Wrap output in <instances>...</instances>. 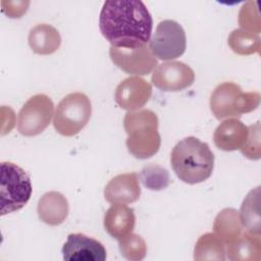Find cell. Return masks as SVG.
I'll return each mask as SVG.
<instances>
[{"mask_svg": "<svg viewBox=\"0 0 261 261\" xmlns=\"http://www.w3.org/2000/svg\"><path fill=\"white\" fill-rule=\"evenodd\" d=\"M99 27L112 47L133 49L150 41L153 19L140 0L106 1L100 12Z\"/></svg>", "mask_w": 261, "mask_h": 261, "instance_id": "1", "label": "cell"}, {"mask_svg": "<svg viewBox=\"0 0 261 261\" xmlns=\"http://www.w3.org/2000/svg\"><path fill=\"white\" fill-rule=\"evenodd\" d=\"M170 162L179 179L194 185L210 177L214 167V154L207 143L188 137L173 147Z\"/></svg>", "mask_w": 261, "mask_h": 261, "instance_id": "2", "label": "cell"}, {"mask_svg": "<svg viewBox=\"0 0 261 261\" xmlns=\"http://www.w3.org/2000/svg\"><path fill=\"white\" fill-rule=\"evenodd\" d=\"M123 126L127 134L125 145L134 157L148 159L158 152L161 139L155 112L148 109L128 111L124 116Z\"/></svg>", "mask_w": 261, "mask_h": 261, "instance_id": "3", "label": "cell"}, {"mask_svg": "<svg viewBox=\"0 0 261 261\" xmlns=\"http://www.w3.org/2000/svg\"><path fill=\"white\" fill-rule=\"evenodd\" d=\"M259 104L258 92L244 93L239 85L230 82L218 85L210 97V109L218 120L240 117L255 110Z\"/></svg>", "mask_w": 261, "mask_h": 261, "instance_id": "4", "label": "cell"}, {"mask_svg": "<svg viewBox=\"0 0 261 261\" xmlns=\"http://www.w3.org/2000/svg\"><path fill=\"white\" fill-rule=\"evenodd\" d=\"M29 174L12 162L1 163V215L21 209L32 196Z\"/></svg>", "mask_w": 261, "mask_h": 261, "instance_id": "5", "label": "cell"}, {"mask_svg": "<svg viewBox=\"0 0 261 261\" xmlns=\"http://www.w3.org/2000/svg\"><path fill=\"white\" fill-rule=\"evenodd\" d=\"M92 114L91 101L84 93H71L57 105L53 125L58 134L72 137L79 134L89 122Z\"/></svg>", "mask_w": 261, "mask_h": 261, "instance_id": "6", "label": "cell"}, {"mask_svg": "<svg viewBox=\"0 0 261 261\" xmlns=\"http://www.w3.org/2000/svg\"><path fill=\"white\" fill-rule=\"evenodd\" d=\"M186 47V33L182 27L172 19L160 21L149 43L152 54L160 60H172L181 56Z\"/></svg>", "mask_w": 261, "mask_h": 261, "instance_id": "7", "label": "cell"}, {"mask_svg": "<svg viewBox=\"0 0 261 261\" xmlns=\"http://www.w3.org/2000/svg\"><path fill=\"white\" fill-rule=\"evenodd\" d=\"M54 112L52 100L38 94L31 97L18 112L17 129L24 137L40 135L50 123Z\"/></svg>", "mask_w": 261, "mask_h": 261, "instance_id": "8", "label": "cell"}, {"mask_svg": "<svg viewBox=\"0 0 261 261\" xmlns=\"http://www.w3.org/2000/svg\"><path fill=\"white\" fill-rule=\"evenodd\" d=\"M109 55L112 62L128 74L145 75L157 65V59L147 45L133 49L111 46Z\"/></svg>", "mask_w": 261, "mask_h": 261, "instance_id": "9", "label": "cell"}, {"mask_svg": "<svg viewBox=\"0 0 261 261\" xmlns=\"http://www.w3.org/2000/svg\"><path fill=\"white\" fill-rule=\"evenodd\" d=\"M194 70L180 61H168L159 64L153 74L152 84L165 92H178L193 85Z\"/></svg>", "mask_w": 261, "mask_h": 261, "instance_id": "10", "label": "cell"}, {"mask_svg": "<svg viewBox=\"0 0 261 261\" xmlns=\"http://www.w3.org/2000/svg\"><path fill=\"white\" fill-rule=\"evenodd\" d=\"M66 261H104L106 250L97 240L83 233H70L62 247Z\"/></svg>", "mask_w": 261, "mask_h": 261, "instance_id": "11", "label": "cell"}, {"mask_svg": "<svg viewBox=\"0 0 261 261\" xmlns=\"http://www.w3.org/2000/svg\"><path fill=\"white\" fill-rule=\"evenodd\" d=\"M152 87L143 77L129 76L124 79L115 90V101L120 108L135 111L142 108L151 98Z\"/></svg>", "mask_w": 261, "mask_h": 261, "instance_id": "12", "label": "cell"}, {"mask_svg": "<svg viewBox=\"0 0 261 261\" xmlns=\"http://www.w3.org/2000/svg\"><path fill=\"white\" fill-rule=\"evenodd\" d=\"M140 196L141 188L135 172L114 176L104 189V197L111 204H129L139 200Z\"/></svg>", "mask_w": 261, "mask_h": 261, "instance_id": "13", "label": "cell"}, {"mask_svg": "<svg viewBox=\"0 0 261 261\" xmlns=\"http://www.w3.org/2000/svg\"><path fill=\"white\" fill-rule=\"evenodd\" d=\"M248 126L238 118L223 120L215 129L213 140L215 146L223 151L240 150L248 138Z\"/></svg>", "mask_w": 261, "mask_h": 261, "instance_id": "14", "label": "cell"}, {"mask_svg": "<svg viewBox=\"0 0 261 261\" xmlns=\"http://www.w3.org/2000/svg\"><path fill=\"white\" fill-rule=\"evenodd\" d=\"M38 216L46 224L56 226L64 222L68 215L67 199L59 192L51 191L44 194L38 202Z\"/></svg>", "mask_w": 261, "mask_h": 261, "instance_id": "15", "label": "cell"}, {"mask_svg": "<svg viewBox=\"0 0 261 261\" xmlns=\"http://www.w3.org/2000/svg\"><path fill=\"white\" fill-rule=\"evenodd\" d=\"M135 224L136 216L134 209L123 204H113L104 215V227L116 240L133 232Z\"/></svg>", "mask_w": 261, "mask_h": 261, "instance_id": "16", "label": "cell"}, {"mask_svg": "<svg viewBox=\"0 0 261 261\" xmlns=\"http://www.w3.org/2000/svg\"><path fill=\"white\" fill-rule=\"evenodd\" d=\"M29 45L36 54L50 55L59 49L61 37L53 25L39 23L30 31Z\"/></svg>", "mask_w": 261, "mask_h": 261, "instance_id": "17", "label": "cell"}, {"mask_svg": "<svg viewBox=\"0 0 261 261\" xmlns=\"http://www.w3.org/2000/svg\"><path fill=\"white\" fill-rule=\"evenodd\" d=\"M227 258L232 261H259L261 259L260 236L244 232L227 243Z\"/></svg>", "mask_w": 261, "mask_h": 261, "instance_id": "18", "label": "cell"}, {"mask_svg": "<svg viewBox=\"0 0 261 261\" xmlns=\"http://www.w3.org/2000/svg\"><path fill=\"white\" fill-rule=\"evenodd\" d=\"M214 233L224 243H229L242 233L240 213L233 208L222 209L213 222Z\"/></svg>", "mask_w": 261, "mask_h": 261, "instance_id": "19", "label": "cell"}, {"mask_svg": "<svg viewBox=\"0 0 261 261\" xmlns=\"http://www.w3.org/2000/svg\"><path fill=\"white\" fill-rule=\"evenodd\" d=\"M194 259L197 261L225 260V243L215 233L202 234L195 245Z\"/></svg>", "mask_w": 261, "mask_h": 261, "instance_id": "20", "label": "cell"}, {"mask_svg": "<svg viewBox=\"0 0 261 261\" xmlns=\"http://www.w3.org/2000/svg\"><path fill=\"white\" fill-rule=\"evenodd\" d=\"M259 187L251 190L241 206L240 218L242 225L250 233L260 236V213H259Z\"/></svg>", "mask_w": 261, "mask_h": 261, "instance_id": "21", "label": "cell"}, {"mask_svg": "<svg viewBox=\"0 0 261 261\" xmlns=\"http://www.w3.org/2000/svg\"><path fill=\"white\" fill-rule=\"evenodd\" d=\"M227 42L229 48L239 55L260 53V37L257 34L237 29L229 34Z\"/></svg>", "mask_w": 261, "mask_h": 261, "instance_id": "22", "label": "cell"}, {"mask_svg": "<svg viewBox=\"0 0 261 261\" xmlns=\"http://www.w3.org/2000/svg\"><path fill=\"white\" fill-rule=\"evenodd\" d=\"M140 178L143 185L152 191H161L170 184V176L167 169L157 164L145 166L140 173Z\"/></svg>", "mask_w": 261, "mask_h": 261, "instance_id": "23", "label": "cell"}, {"mask_svg": "<svg viewBox=\"0 0 261 261\" xmlns=\"http://www.w3.org/2000/svg\"><path fill=\"white\" fill-rule=\"evenodd\" d=\"M118 246L121 255L127 260H143L147 253V245L145 240L137 233L130 232L129 234L119 239Z\"/></svg>", "mask_w": 261, "mask_h": 261, "instance_id": "24", "label": "cell"}, {"mask_svg": "<svg viewBox=\"0 0 261 261\" xmlns=\"http://www.w3.org/2000/svg\"><path fill=\"white\" fill-rule=\"evenodd\" d=\"M238 21L242 30L257 35L260 34L261 28L256 1H248L242 6L239 12Z\"/></svg>", "mask_w": 261, "mask_h": 261, "instance_id": "25", "label": "cell"}, {"mask_svg": "<svg viewBox=\"0 0 261 261\" xmlns=\"http://www.w3.org/2000/svg\"><path fill=\"white\" fill-rule=\"evenodd\" d=\"M248 138L240 149L247 158L251 160H258L260 158V124L256 122L254 125L248 127Z\"/></svg>", "mask_w": 261, "mask_h": 261, "instance_id": "26", "label": "cell"}]
</instances>
